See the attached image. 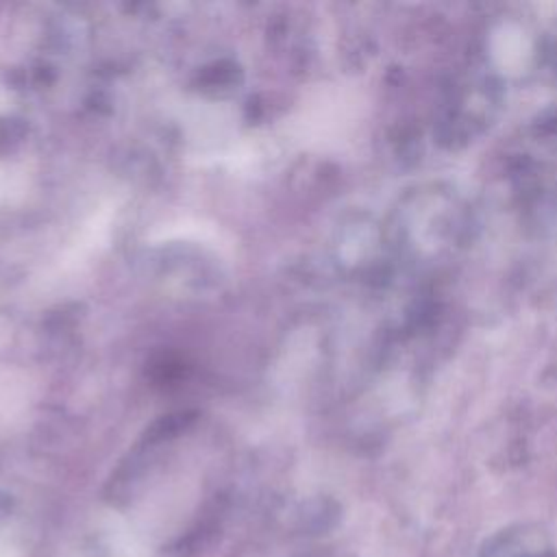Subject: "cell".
<instances>
[{
    "label": "cell",
    "mask_w": 557,
    "mask_h": 557,
    "mask_svg": "<svg viewBox=\"0 0 557 557\" xmlns=\"http://www.w3.org/2000/svg\"><path fill=\"white\" fill-rule=\"evenodd\" d=\"M0 557H17L11 548H0Z\"/></svg>",
    "instance_id": "cell-1"
}]
</instances>
